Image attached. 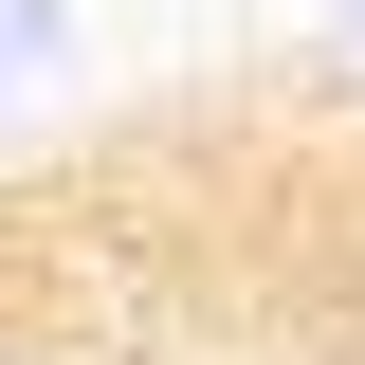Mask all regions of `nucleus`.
I'll return each instance as SVG.
<instances>
[{
	"instance_id": "nucleus-2",
	"label": "nucleus",
	"mask_w": 365,
	"mask_h": 365,
	"mask_svg": "<svg viewBox=\"0 0 365 365\" xmlns=\"http://www.w3.org/2000/svg\"><path fill=\"white\" fill-rule=\"evenodd\" d=\"M0 365H55V347H19V329H0Z\"/></svg>"
},
{
	"instance_id": "nucleus-4",
	"label": "nucleus",
	"mask_w": 365,
	"mask_h": 365,
	"mask_svg": "<svg viewBox=\"0 0 365 365\" xmlns=\"http://www.w3.org/2000/svg\"><path fill=\"white\" fill-rule=\"evenodd\" d=\"M19 19H37V0H19Z\"/></svg>"
},
{
	"instance_id": "nucleus-1",
	"label": "nucleus",
	"mask_w": 365,
	"mask_h": 365,
	"mask_svg": "<svg viewBox=\"0 0 365 365\" xmlns=\"http://www.w3.org/2000/svg\"><path fill=\"white\" fill-rule=\"evenodd\" d=\"M19 37H37V19H19V0H0V110H19Z\"/></svg>"
},
{
	"instance_id": "nucleus-3",
	"label": "nucleus",
	"mask_w": 365,
	"mask_h": 365,
	"mask_svg": "<svg viewBox=\"0 0 365 365\" xmlns=\"http://www.w3.org/2000/svg\"><path fill=\"white\" fill-rule=\"evenodd\" d=\"M329 19H347V37H365V0H329Z\"/></svg>"
}]
</instances>
